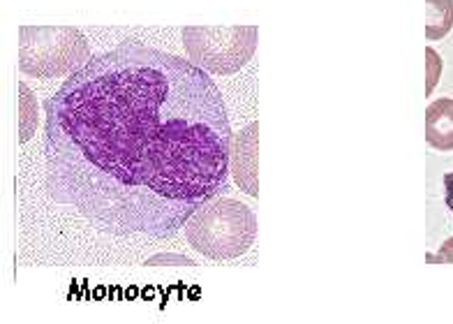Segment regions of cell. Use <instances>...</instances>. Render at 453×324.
<instances>
[{"label":"cell","mask_w":453,"mask_h":324,"mask_svg":"<svg viewBox=\"0 0 453 324\" xmlns=\"http://www.w3.org/2000/svg\"><path fill=\"white\" fill-rule=\"evenodd\" d=\"M232 130L190 60L123 42L47 100V190L113 236L167 239L229 179Z\"/></svg>","instance_id":"1"},{"label":"cell","mask_w":453,"mask_h":324,"mask_svg":"<svg viewBox=\"0 0 453 324\" xmlns=\"http://www.w3.org/2000/svg\"><path fill=\"white\" fill-rule=\"evenodd\" d=\"M192 218L185 228L188 239L209 258H236L255 239V216L239 202L203 204Z\"/></svg>","instance_id":"2"},{"label":"cell","mask_w":453,"mask_h":324,"mask_svg":"<svg viewBox=\"0 0 453 324\" xmlns=\"http://www.w3.org/2000/svg\"><path fill=\"white\" fill-rule=\"evenodd\" d=\"M426 137L435 149L453 150V100H437L426 114Z\"/></svg>","instance_id":"3"},{"label":"cell","mask_w":453,"mask_h":324,"mask_svg":"<svg viewBox=\"0 0 453 324\" xmlns=\"http://www.w3.org/2000/svg\"><path fill=\"white\" fill-rule=\"evenodd\" d=\"M444 188H447V204L453 213V172L447 174V179H444Z\"/></svg>","instance_id":"4"}]
</instances>
